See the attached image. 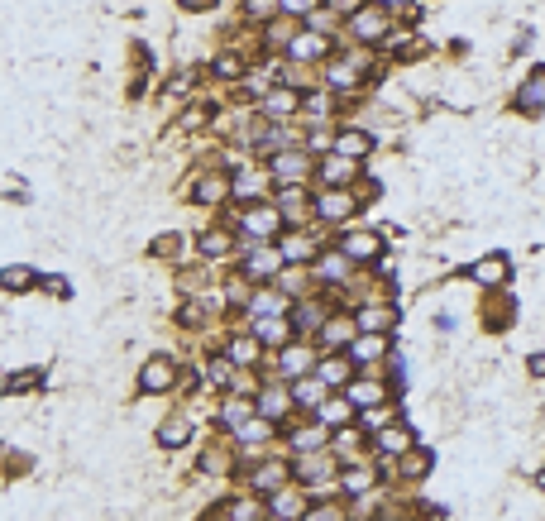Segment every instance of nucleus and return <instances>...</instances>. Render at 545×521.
<instances>
[{"mask_svg":"<svg viewBox=\"0 0 545 521\" xmlns=\"http://www.w3.org/2000/svg\"><path fill=\"white\" fill-rule=\"evenodd\" d=\"M283 264H287L283 249H273V244H254V254L244 258V278L249 282H268V278H277Z\"/></svg>","mask_w":545,"mask_h":521,"instance_id":"obj_1","label":"nucleus"},{"mask_svg":"<svg viewBox=\"0 0 545 521\" xmlns=\"http://www.w3.org/2000/svg\"><path fill=\"white\" fill-rule=\"evenodd\" d=\"M277 225H283V211H277V206H254V211H244V235L254 244H268L277 235Z\"/></svg>","mask_w":545,"mask_h":521,"instance_id":"obj_2","label":"nucleus"},{"mask_svg":"<svg viewBox=\"0 0 545 521\" xmlns=\"http://www.w3.org/2000/svg\"><path fill=\"white\" fill-rule=\"evenodd\" d=\"M173 382H177V364L167 354H158V359H149L139 368V392H167Z\"/></svg>","mask_w":545,"mask_h":521,"instance_id":"obj_3","label":"nucleus"},{"mask_svg":"<svg viewBox=\"0 0 545 521\" xmlns=\"http://www.w3.org/2000/svg\"><path fill=\"white\" fill-rule=\"evenodd\" d=\"M516 111L522 115H541L545 111V67H531V77L516 91Z\"/></svg>","mask_w":545,"mask_h":521,"instance_id":"obj_4","label":"nucleus"},{"mask_svg":"<svg viewBox=\"0 0 545 521\" xmlns=\"http://www.w3.org/2000/svg\"><path fill=\"white\" fill-rule=\"evenodd\" d=\"M349 29H354L359 44H379V38H387V15L383 10H359V15H349Z\"/></svg>","mask_w":545,"mask_h":521,"instance_id":"obj_5","label":"nucleus"},{"mask_svg":"<svg viewBox=\"0 0 545 521\" xmlns=\"http://www.w3.org/2000/svg\"><path fill=\"white\" fill-rule=\"evenodd\" d=\"M277 211H283V221H292V225H302L306 215H316V206H306V191L297 187V182H283V191H277Z\"/></svg>","mask_w":545,"mask_h":521,"instance_id":"obj_6","label":"nucleus"},{"mask_svg":"<svg viewBox=\"0 0 545 521\" xmlns=\"http://www.w3.org/2000/svg\"><path fill=\"white\" fill-rule=\"evenodd\" d=\"M340 249L354 258V264H373V258L383 254V239H379V235H369V230H354V235H345V239H340Z\"/></svg>","mask_w":545,"mask_h":521,"instance_id":"obj_7","label":"nucleus"},{"mask_svg":"<svg viewBox=\"0 0 545 521\" xmlns=\"http://www.w3.org/2000/svg\"><path fill=\"white\" fill-rule=\"evenodd\" d=\"M354 197H349V191H340V187H335V191H326V197H320L316 201V215H320V221H349V215H354Z\"/></svg>","mask_w":545,"mask_h":521,"instance_id":"obj_8","label":"nucleus"},{"mask_svg":"<svg viewBox=\"0 0 545 521\" xmlns=\"http://www.w3.org/2000/svg\"><path fill=\"white\" fill-rule=\"evenodd\" d=\"M354 364H373V359H383L387 354V335L383 331H363V335H354V345L345 349Z\"/></svg>","mask_w":545,"mask_h":521,"instance_id":"obj_9","label":"nucleus"},{"mask_svg":"<svg viewBox=\"0 0 545 521\" xmlns=\"http://www.w3.org/2000/svg\"><path fill=\"white\" fill-rule=\"evenodd\" d=\"M306 172H311V158L297 154V148H287V154L273 158V177H277V182H306Z\"/></svg>","mask_w":545,"mask_h":521,"instance_id":"obj_10","label":"nucleus"},{"mask_svg":"<svg viewBox=\"0 0 545 521\" xmlns=\"http://www.w3.org/2000/svg\"><path fill=\"white\" fill-rule=\"evenodd\" d=\"M354 331H359V321H345V316H330L326 325H320V345H326V349H349V345H354Z\"/></svg>","mask_w":545,"mask_h":521,"instance_id":"obj_11","label":"nucleus"},{"mask_svg":"<svg viewBox=\"0 0 545 521\" xmlns=\"http://www.w3.org/2000/svg\"><path fill=\"white\" fill-rule=\"evenodd\" d=\"M507 273H512V264L502 254H488V258H479V264H473V282L479 287H502L507 282Z\"/></svg>","mask_w":545,"mask_h":521,"instance_id":"obj_12","label":"nucleus"},{"mask_svg":"<svg viewBox=\"0 0 545 521\" xmlns=\"http://www.w3.org/2000/svg\"><path fill=\"white\" fill-rule=\"evenodd\" d=\"M326 34H297V38H292V44H287V58L292 63H316V58H326Z\"/></svg>","mask_w":545,"mask_h":521,"instance_id":"obj_13","label":"nucleus"},{"mask_svg":"<svg viewBox=\"0 0 545 521\" xmlns=\"http://www.w3.org/2000/svg\"><path fill=\"white\" fill-rule=\"evenodd\" d=\"M359 77H363V63H359V58H354V63H330V67H326V87H330V91H354Z\"/></svg>","mask_w":545,"mask_h":521,"instance_id":"obj_14","label":"nucleus"},{"mask_svg":"<svg viewBox=\"0 0 545 521\" xmlns=\"http://www.w3.org/2000/svg\"><path fill=\"white\" fill-rule=\"evenodd\" d=\"M316 416H320V426H349V416H354V397H330V402H320L316 407Z\"/></svg>","mask_w":545,"mask_h":521,"instance_id":"obj_15","label":"nucleus"},{"mask_svg":"<svg viewBox=\"0 0 545 521\" xmlns=\"http://www.w3.org/2000/svg\"><path fill=\"white\" fill-rule=\"evenodd\" d=\"M226 197H230V182L220 172H206L201 182L192 187V201H197V206H216V201H226Z\"/></svg>","mask_w":545,"mask_h":521,"instance_id":"obj_16","label":"nucleus"},{"mask_svg":"<svg viewBox=\"0 0 545 521\" xmlns=\"http://www.w3.org/2000/svg\"><path fill=\"white\" fill-rule=\"evenodd\" d=\"M349 273H354V258H349L345 249L320 254V282H349Z\"/></svg>","mask_w":545,"mask_h":521,"instance_id":"obj_17","label":"nucleus"},{"mask_svg":"<svg viewBox=\"0 0 545 521\" xmlns=\"http://www.w3.org/2000/svg\"><path fill=\"white\" fill-rule=\"evenodd\" d=\"M320 182H326V187H345V182H354V163H349L345 154L320 158Z\"/></svg>","mask_w":545,"mask_h":521,"instance_id":"obj_18","label":"nucleus"},{"mask_svg":"<svg viewBox=\"0 0 545 521\" xmlns=\"http://www.w3.org/2000/svg\"><path fill=\"white\" fill-rule=\"evenodd\" d=\"M287 445L297 450V455H311V450H326V426H297V431H287Z\"/></svg>","mask_w":545,"mask_h":521,"instance_id":"obj_19","label":"nucleus"},{"mask_svg":"<svg viewBox=\"0 0 545 521\" xmlns=\"http://www.w3.org/2000/svg\"><path fill=\"white\" fill-rule=\"evenodd\" d=\"M354 321H359V331H383V335H387V331L397 325V311H393V307H363Z\"/></svg>","mask_w":545,"mask_h":521,"instance_id":"obj_20","label":"nucleus"},{"mask_svg":"<svg viewBox=\"0 0 545 521\" xmlns=\"http://www.w3.org/2000/svg\"><path fill=\"white\" fill-rule=\"evenodd\" d=\"M416 441H412V431L407 426H383L379 431V455H407Z\"/></svg>","mask_w":545,"mask_h":521,"instance_id":"obj_21","label":"nucleus"},{"mask_svg":"<svg viewBox=\"0 0 545 521\" xmlns=\"http://www.w3.org/2000/svg\"><path fill=\"white\" fill-rule=\"evenodd\" d=\"M397 474H402V478H426V474H430V450L412 445L407 455H397Z\"/></svg>","mask_w":545,"mask_h":521,"instance_id":"obj_22","label":"nucleus"},{"mask_svg":"<svg viewBox=\"0 0 545 521\" xmlns=\"http://www.w3.org/2000/svg\"><path fill=\"white\" fill-rule=\"evenodd\" d=\"M349 397H354V407H383V397H387V388L383 382H363V378H349Z\"/></svg>","mask_w":545,"mask_h":521,"instance_id":"obj_23","label":"nucleus"},{"mask_svg":"<svg viewBox=\"0 0 545 521\" xmlns=\"http://www.w3.org/2000/svg\"><path fill=\"white\" fill-rule=\"evenodd\" d=\"M283 483H287L283 464H259V474H249V488H254V492H277Z\"/></svg>","mask_w":545,"mask_h":521,"instance_id":"obj_24","label":"nucleus"},{"mask_svg":"<svg viewBox=\"0 0 545 521\" xmlns=\"http://www.w3.org/2000/svg\"><path fill=\"white\" fill-rule=\"evenodd\" d=\"M292 402H297L292 392H283V388H263V392H259V416L277 421V416H283V411H287Z\"/></svg>","mask_w":545,"mask_h":521,"instance_id":"obj_25","label":"nucleus"},{"mask_svg":"<svg viewBox=\"0 0 545 521\" xmlns=\"http://www.w3.org/2000/svg\"><path fill=\"white\" fill-rule=\"evenodd\" d=\"M254 335H259V345H287V316H259Z\"/></svg>","mask_w":545,"mask_h":521,"instance_id":"obj_26","label":"nucleus"},{"mask_svg":"<svg viewBox=\"0 0 545 521\" xmlns=\"http://www.w3.org/2000/svg\"><path fill=\"white\" fill-rule=\"evenodd\" d=\"M330 469H335V464H326V459H320V450H311V455H306V459L297 464V478H302L306 488H311V483H326V478H330Z\"/></svg>","mask_w":545,"mask_h":521,"instance_id":"obj_27","label":"nucleus"},{"mask_svg":"<svg viewBox=\"0 0 545 521\" xmlns=\"http://www.w3.org/2000/svg\"><path fill=\"white\" fill-rule=\"evenodd\" d=\"M187 441H192L187 416H167V421H163V431H158V445H167V450H173V445H187Z\"/></svg>","mask_w":545,"mask_h":521,"instance_id":"obj_28","label":"nucleus"},{"mask_svg":"<svg viewBox=\"0 0 545 521\" xmlns=\"http://www.w3.org/2000/svg\"><path fill=\"white\" fill-rule=\"evenodd\" d=\"M326 378H297V388H292V397H297V407H320L326 402Z\"/></svg>","mask_w":545,"mask_h":521,"instance_id":"obj_29","label":"nucleus"},{"mask_svg":"<svg viewBox=\"0 0 545 521\" xmlns=\"http://www.w3.org/2000/svg\"><path fill=\"white\" fill-rule=\"evenodd\" d=\"M249 316H283V292H254L249 297Z\"/></svg>","mask_w":545,"mask_h":521,"instance_id":"obj_30","label":"nucleus"},{"mask_svg":"<svg viewBox=\"0 0 545 521\" xmlns=\"http://www.w3.org/2000/svg\"><path fill=\"white\" fill-rule=\"evenodd\" d=\"M230 359H234V368H249V364H259V335L249 340V335H240V340H230Z\"/></svg>","mask_w":545,"mask_h":521,"instance_id":"obj_31","label":"nucleus"},{"mask_svg":"<svg viewBox=\"0 0 545 521\" xmlns=\"http://www.w3.org/2000/svg\"><path fill=\"white\" fill-rule=\"evenodd\" d=\"M277 249H283V258H287V264H306V258H316V244L306 239V235H292V239H283V244H277Z\"/></svg>","mask_w":545,"mask_h":521,"instance_id":"obj_32","label":"nucleus"},{"mask_svg":"<svg viewBox=\"0 0 545 521\" xmlns=\"http://www.w3.org/2000/svg\"><path fill=\"white\" fill-rule=\"evenodd\" d=\"M320 325H326V321H320V307H316V301H302L297 316H292V331L311 335V331H320Z\"/></svg>","mask_w":545,"mask_h":521,"instance_id":"obj_33","label":"nucleus"},{"mask_svg":"<svg viewBox=\"0 0 545 521\" xmlns=\"http://www.w3.org/2000/svg\"><path fill=\"white\" fill-rule=\"evenodd\" d=\"M302 512H306V502L297 498V492H283V488L273 492V507H268V517H302Z\"/></svg>","mask_w":545,"mask_h":521,"instance_id":"obj_34","label":"nucleus"},{"mask_svg":"<svg viewBox=\"0 0 545 521\" xmlns=\"http://www.w3.org/2000/svg\"><path fill=\"white\" fill-rule=\"evenodd\" d=\"M483 316H488V331H507V321H512V297L502 292L493 307H483Z\"/></svg>","mask_w":545,"mask_h":521,"instance_id":"obj_35","label":"nucleus"},{"mask_svg":"<svg viewBox=\"0 0 545 521\" xmlns=\"http://www.w3.org/2000/svg\"><path fill=\"white\" fill-rule=\"evenodd\" d=\"M283 374L287 378H306V374H311V354H306V349H287L283 354Z\"/></svg>","mask_w":545,"mask_h":521,"instance_id":"obj_36","label":"nucleus"},{"mask_svg":"<svg viewBox=\"0 0 545 521\" xmlns=\"http://www.w3.org/2000/svg\"><path fill=\"white\" fill-rule=\"evenodd\" d=\"M316 374L326 378V382H335V388H349V359H326Z\"/></svg>","mask_w":545,"mask_h":521,"instance_id":"obj_37","label":"nucleus"},{"mask_svg":"<svg viewBox=\"0 0 545 521\" xmlns=\"http://www.w3.org/2000/svg\"><path fill=\"white\" fill-rule=\"evenodd\" d=\"M369 148H373V139H369V134H359V130L340 134V154H345V158H359V154H369Z\"/></svg>","mask_w":545,"mask_h":521,"instance_id":"obj_38","label":"nucleus"},{"mask_svg":"<svg viewBox=\"0 0 545 521\" xmlns=\"http://www.w3.org/2000/svg\"><path fill=\"white\" fill-rule=\"evenodd\" d=\"M230 249H234V244H230V235H226V230H211V235L201 239V254H206V258H226Z\"/></svg>","mask_w":545,"mask_h":521,"instance_id":"obj_39","label":"nucleus"},{"mask_svg":"<svg viewBox=\"0 0 545 521\" xmlns=\"http://www.w3.org/2000/svg\"><path fill=\"white\" fill-rule=\"evenodd\" d=\"M263 111L268 115H292L297 111V91H273L268 101H263Z\"/></svg>","mask_w":545,"mask_h":521,"instance_id":"obj_40","label":"nucleus"},{"mask_svg":"<svg viewBox=\"0 0 545 521\" xmlns=\"http://www.w3.org/2000/svg\"><path fill=\"white\" fill-rule=\"evenodd\" d=\"M340 483H345V492H363V488H373V469H363V464H359V469H349Z\"/></svg>","mask_w":545,"mask_h":521,"instance_id":"obj_41","label":"nucleus"},{"mask_svg":"<svg viewBox=\"0 0 545 521\" xmlns=\"http://www.w3.org/2000/svg\"><path fill=\"white\" fill-rule=\"evenodd\" d=\"M259 187H263V177H259V172H249V168L234 177V197H240V201H244V197H259Z\"/></svg>","mask_w":545,"mask_h":521,"instance_id":"obj_42","label":"nucleus"},{"mask_svg":"<svg viewBox=\"0 0 545 521\" xmlns=\"http://www.w3.org/2000/svg\"><path fill=\"white\" fill-rule=\"evenodd\" d=\"M244 5H249V20H268L283 10V0H244Z\"/></svg>","mask_w":545,"mask_h":521,"instance_id":"obj_43","label":"nucleus"},{"mask_svg":"<svg viewBox=\"0 0 545 521\" xmlns=\"http://www.w3.org/2000/svg\"><path fill=\"white\" fill-rule=\"evenodd\" d=\"M292 38H297V24H292V15L277 20L273 29H268V44H292Z\"/></svg>","mask_w":545,"mask_h":521,"instance_id":"obj_44","label":"nucleus"},{"mask_svg":"<svg viewBox=\"0 0 545 521\" xmlns=\"http://www.w3.org/2000/svg\"><path fill=\"white\" fill-rule=\"evenodd\" d=\"M220 517H234V521H249V517H259V507L254 502H226V507H220Z\"/></svg>","mask_w":545,"mask_h":521,"instance_id":"obj_45","label":"nucleus"},{"mask_svg":"<svg viewBox=\"0 0 545 521\" xmlns=\"http://www.w3.org/2000/svg\"><path fill=\"white\" fill-rule=\"evenodd\" d=\"M34 273L30 268H5V292H20V287H30Z\"/></svg>","mask_w":545,"mask_h":521,"instance_id":"obj_46","label":"nucleus"},{"mask_svg":"<svg viewBox=\"0 0 545 521\" xmlns=\"http://www.w3.org/2000/svg\"><path fill=\"white\" fill-rule=\"evenodd\" d=\"M220 421H226V426H244V421H249V402H230Z\"/></svg>","mask_w":545,"mask_h":521,"instance_id":"obj_47","label":"nucleus"},{"mask_svg":"<svg viewBox=\"0 0 545 521\" xmlns=\"http://www.w3.org/2000/svg\"><path fill=\"white\" fill-rule=\"evenodd\" d=\"M216 72H220V77H240V72H244V63L234 58V53H226V58H216Z\"/></svg>","mask_w":545,"mask_h":521,"instance_id":"obj_48","label":"nucleus"},{"mask_svg":"<svg viewBox=\"0 0 545 521\" xmlns=\"http://www.w3.org/2000/svg\"><path fill=\"white\" fill-rule=\"evenodd\" d=\"M230 368H234V359L226 364V359H211V368H206V374H211V382H230Z\"/></svg>","mask_w":545,"mask_h":521,"instance_id":"obj_49","label":"nucleus"},{"mask_svg":"<svg viewBox=\"0 0 545 521\" xmlns=\"http://www.w3.org/2000/svg\"><path fill=\"white\" fill-rule=\"evenodd\" d=\"M283 10H287V15H311L316 0H283Z\"/></svg>","mask_w":545,"mask_h":521,"instance_id":"obj_50","label":"nucleus"},{"mask_svg":"<svg viewBox=\"0 0 545 521\" xmlns=\"http://www.w3.org/2000/svg\"><path fill=\"white\" fill-rule=\"evenodd\" d=\"M177 5H182V10H197V15H201V10H216L220 0H177Z\"/></svg>","mask_w":545,"mask_h":521,"instance_id":"obj_51","label":"nucleus"},{"mask_svg":"<svg viewBox=\"0 0 545 521\" xmlns=\"http://www.w3.org/2000/svg\"><path fill=\"white\" fill-rule=\"evenodd\" d=\"M335 15H359V0H330Z\"/></svg>","mask_w":545,"mask_h":521,"instance_id":"obj_52","label":"nucleus"},{"mask_svg":"<svg viewBox=\"0 0 545 521\" xmlns=\"http://www.w3.org/2000/svg\"><path fill=\"white\" fill-rule=\"evenodd\" d=\"M383 5H407V0H383Z\"/></svg>","mask_w":545,"mask_h":521,"instance_id":"obj_53","label":"nucleus"}]
</instances>
